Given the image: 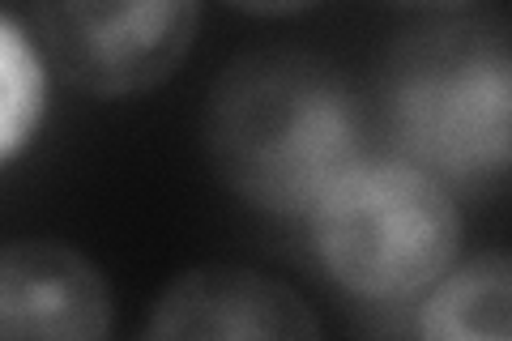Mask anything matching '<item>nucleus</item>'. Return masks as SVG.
I'll list each match as a JSON object with an SVG mask.
<instances>
[{
    "label": "nucleus",
    "mask_w": 512,
    "mask_h": 341,
    "mask_svg": "<svg viewBox=\"0 0 512 341\" xmlns=\"http://www.w3.org/2000/svg\"><path fill=\"white\" fill-rule=\"evenodd\" d=\"M222 5L248 13V18H299V13L316 9L320 0H222Z\"/></svg>",
    "instance_id": "9"
},
{
    "label": "nucleus",
    "mask_w": 512,
    "mask_h": 341,
    "mask_svg": "<svg viewBox=\"0 0 512 341\" xmlns=\"http://www.w3.org/2000/svg\"><path fill=\"white\" fill-rule=\"evenodd\" d=\"M367 116L350 77L299 47L235 56L205 99V150L239 201L265 214L308 205L367 145Z\"/></svg>",
    "instance_id": "1"
},
{
    "label": "nucleus",
    "mask_w": 512,
    "mask_h": 341,
    "mask_svg": "<svg viewBox=\"0 0 512 341\" xmlns=\"http://www.w3.org/2000/svg\"><path fill=\"white\" fill-rule=\"evenodd\" d=\"M303 218L325 278L372 307L414 303L461 256L453 188L393 150H363Z\"/></svg>",
    "instance_id": "3"
},
{
    "label": "nucleus",
    "mask_w": 512,
    "mask_h": 341,
    "mask_svg": "<svg viewBox=\"0 0 512 341\" xmlns=\"http://www.w3.org/2000/svg\"><path fill=\"white\" fill-rule=\"evenodd\" d=\"M320 320L286 282L244 265H197L171 278L150 307L154 341H222V337H291L316 341Z\"/></svg>",
    "instance_id": "5"
},
{
    "label": "nucleus",
    "mask_w": 512,
    "mask_h": 341,
    "mask_svg": "<svg viewBox=\"0 0 512 341\" xmlns=\"http://www.w3.org/2000/svg\"><path fill=\"white\" fill-rule=\"evenodd\" d=\"M116 299L107 273L60 239L0 243V341H99Z\"/></svg>",
    "instance_id": "6"
},
{
    "label": "nucleus",
    "mask_w": 512,
    "mask_h": 341,
    "mask_svg": "<svg viewBox=\"0 0 512 341\" xmlns=\"http://www.w3.org/2000/svg\"><path fill=\"white\" fill-rule=\"evenodd\" d=\"M397 5H419V9H457L466 0H397Z\"/></svg>",
    "instance_id": "10"
},
{
    "label": "nucleus",
    "mask_w": 512,
    "mask_h": 341,
    "mask_svg": "<svg viewBox=\"0 0 512 341\" xmlns=\"http://www.w3.org/2000/svg\"><path fill=\"white\" fill-rule=\"evenodd\" d=\"M47 64L90 99L150 94L184 69L201 0H35Z\"/></svg>",
    "instance_id": "4"
},
{
    "label": "nucleus",
    "mask_w": 512,
    "mask_h": 341,
    "mask_svg": "<svg viewBox=\"0 0 512 341\" xmlns=\"http://www.w3.org/2000/svg\"><path fill=\"white\" fill-rule=\"evenodd\" d=\"M414 333L431 341H508L512 265L504 252H478L448 265L419 295Z\"/></svg>",
    "instance_id": "7"
},
{
    "label": "nucleus",
    "mask_w": 512,
    "mask_h": 341,
    "mask_svg": "<svg viewBox=\"0 0 512 341\" xmlns=\"http://www.w3.org/2000/svg\"><path fill=\"white\" fill-rule=\"evenodd\" d=\"M376 99L393 154L444 188L491 192L508 180L512 47L504 18H440L397 35L380 60Z\"/></svg>",
    "instance_id": "2"
},
{
    "label": "nucleus",
    "mask_w": 512,
    "mask_h": 341,
    "mask_svg": "<svg viewBox=\"0 0 512 341\" xmlns=\"http://www.w3.org/2000/svg\"><path fill=\"white\" fill-rule=\"evenodd\" d=\"M43 116H47V56L9 13H0V167L35 141Z\"/></svg>",
    "instance_id": "8"
}]
</instances>
